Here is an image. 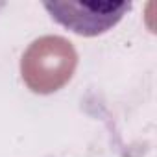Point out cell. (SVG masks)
I'll return each mask as SVG.
<instances>
[{"label":"cell","instance_id":"obj_1","mask_svg":"<svg viewBox=\"0 0 157 157\" xmlns=\"http://www.w3.org/2000/svg\"><path fill=\"white\" fill-rule=\"evenodd\" d=\"M50 17L67 30L80 35H98L113 28L129 10V2L122 4H85V2H46Z\"/></svg>","mask_w":157,"mask_h":157}]
</instances>
